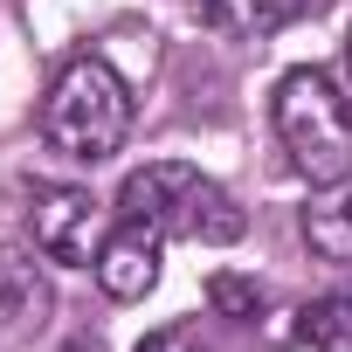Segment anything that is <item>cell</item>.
Here are the masks:
<instances>
[{
	"instance_id": "cell-12",
	"label": "cell",
	"mask_w": 352,
	"mask_h": 352,
	"mask_svg": "<svg viewBox=\"0 0 352 352\" xmlns=\"http://www.w3.org/2000/svg\"><path fill=\"white\" fill-rule=\"evenodd\" d=\"M345 56H352V42H345Z\"/></svg>"
},
{
	"instance_id": "cell-4",
	"label": "cell",
	"mask_w": 352,
	"mask_h": 352,
	"mask_svg": "<svg viewBox=\"0 0 352 352\" xmlns=\"http://www.w3.org/2000/svg\"><path fill=\"white\" fill-rule=\"evenodd\" d=\"M28 235H35V256L63 263V270H90L104 235H111V214L90 187H63V180H42L28 194Z\"/></svg>"
},
{
	"instance_id": "cell-6",
	"label": "cell",
	"mask_w": 352,
	"mask_h": 352,
	"mask_svg": "<svg viewBox=\"0 0 352 352\" xmlns=\"http://www.w3.org/2000/svg\"><path fill=\"white\" fill-rule=\"evenodd\" d=\"M201 21L221 28V35H242V42H263V35H283L297 14H311L318 0H194Z\"/></svg>"
},
{
	"instance_id": "cell-5",
	"label": "cell",
	"mask_w": 352,
	"mask_h": 352,
	"mask_svg": "<svg viewBox=\"0 0 352 352\" xmlns=\"http://www.w3.org/2000/svg\"><path fill=\"white\" fill-rule=\"evenodd\" d=\"M159 256H166V235H159L152 221H131V214H118L90 270H97V283H104V297H118V304H131V297H145V290L159 283Z\"/></svg>"
},
{
	"instance_id": "cell-7",
	"label": "cell",
	"mask_w": 352,
	"mask_h": 352,
	"mask_svg": "<svg viewBox=\"0 0 352 352\" xmlns=\"http://www.w3.org/2000/svg\"><path fill=\"white\" fill-rule=\"evenodd\" d=\"M304 242H311V256H318V263L352 270V180L318 187V201L304 208Z\"/></svg>"
},
{
	"instance_id": "cell-8",
	"label": "cell",
	"mask_w": 352,
	"mask_h": 352,
	"mask_svg": "<svg viewBox=\"0 0 352 352\" xmlns=\"http://www.w3.org/2000/svg\"><path fill=\"white\" fill-rule=\"evenodd\" d=\"M0 318L8 324H42L49 318V276L35 270L28 249H0Z\"/></svg>"
},
{
	"instance_id": "cell-3",
	"label": "cell",
	"mask_w": 352,
	"mask_h": 352,
	"mask_svg": "<svg viewBox=\"0 0 352 352\" xmlns=\"http://www.w3.org/2000/svg\"><path fill=\"white\" fill-rule=\"evenodd\" d=\"M276 138L290 152V166L311 187H338L352 180V97L324 76V69H290L276 83Z\"/></svg>"
},
{
	"instance_id": "cell-11",
	"label": "cell",
	"mask_w": 352,
	"mask_h": 352,
	"mask_svg": "<svg viewBox=\"0 0 352 352\" xmlns=\"http://www.w3.org/2000/svg\"><path fill=\"white\" fill-rule=\"evenodd\" d=\"M63 352H104V345H97V338H90V331H83V338H69V345H63Z\"/></svg>"
},
{
	"instance_id": "cell-2",
	"label": "cell",
	"mask_w": 352,
	"mask_h": 352,
	"mask_svg": "<svg viewBox=\"0 0 352 352\" xmlns=\"http://www.w3.org/2000/svg\"><path fill=\"white\" fill-rule=\"evenodd\" d=\"M118 214L152 221L166 242H214V249L249 228V214L235 208V194L221 180H208L201 166H187V159H152V166L124 173Z\"/></svg>"
},
{
	"instance_id": "cell-10",
	"label": "cell",
	"mask_w": 352,
	"mask_h": 352,
	"mask_svg": "<svg viewBox=\"0 0 352 352\" xmlns=\"http://www.w3.org/2000/svg\"><path fill=\"white\" fill-rule=\"evenodd\" d=\"M138 352H208V345H201V331H194V324H166V331H152Z\"/></svg>"
},
{
	"instance_id": "cell-9",
	"label": "cell",
	"mask_w": 352,
	"mask_h": 352,
	"mask_svg": "<svg viewBox=\"0 0 352 352\" xmlns=\"http://www.w3.org/2000/svg\"><path fill=\"white\" fill-rule=\"evenodd\" d=\"M297 331H304V345H311V352H352V283H338V290L311 297V304H304V318H297Z\"/></svg>"
},
{
	"instance_id": "cell-1",
	"label": "cell",
	"mask_w": 352,
	"mask_h": 352,
	"mask_svg": "<svg viewBox=\"0 0 352 352\" xmlns=\"http://www.w3.org/2000/svg\"><path fill=\"white\" fill-rule=\"evenodd\" d=\"M131 131V90L104 56H76L56 69L42 97V145L69 166H104Z\"/></svg>"
}]
</instances>
